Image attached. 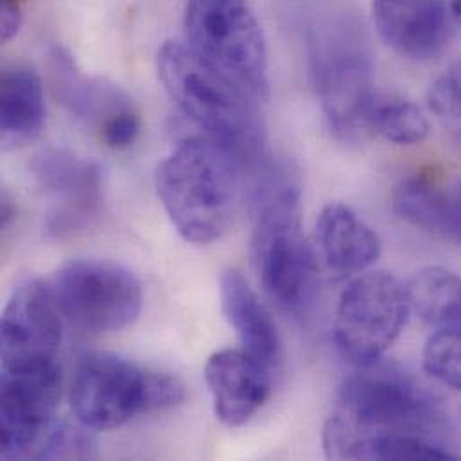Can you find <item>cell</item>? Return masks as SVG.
Returning a JSON list of instances; mask_svg holds the SVG:
<instances>
[{
    "mask_svg": "<svg viewBox=\"0 0 461 461\" xmlns=\"http://www.w3.org/2000/svg\"><path fill=\"white\" fill-rule=\"evenodd\" d=\"M253 173V264L269 300L303 316L320 287L318 257L302 230L300 185L293 173L267 157Z\"/></svg>",
    "mask_w": 461,
    "mask_h": 461,
    "instance_id": "1",
    "label": "cell"
},
{
    "mask_svg": "<svg viewBox=\"0 0 461 461\" xmlns=\"http://www.w3.org/2000/svg\"><path fill=\"white\" fill-rule=\"evenodd\" d=\"M158 77L203 137L214 140L253 171L267 155L257 97L218 70L187 43L166 41L157 54Z\"/></svg>",
    "mask_w": 461,
    "mask_h": 461,
    "instance_id": "2",
    "label": "cell"
},
{
    "mask_svg": "<svg viewBox=\"0 0 461 461\" xmlns=\"http://www.w3.org/2000/svg\"><path fill=\"white\" fill-rule=\"evenodd\" d=\"M242 166L207 137L176 146L157 169L158 200L173 227L194 244L221 239L235 214Z\"/></svg>",
    "mask_w": 461,
    "mask_h": 461,
    "instance_id": "3",
    "label": "cell"
},
{
    "mask_svg": "<svg viewBox=\"0 0 461 461\" xmlns=\"http://www.w3.org/2000/svg\"><path fill=\"white\" fill-rule=\"evenodd\" d=\"M185 397L178 377L101 350L83 354L70 381V408L92 431L122 428L140 415L176 408Z\"/></svg>",
    "mask_w": 461,
    "mask_h": 461,
    "instance_id": "4",
    "label": "cell"
},
{
    "mask_svg": "<svg viewBox=\"0 0 461 461\" xmlns=\"http://www.w3.org/2000/svg\"><path fill=\"white\" fill-rule=\"evenodd\" d=\"M311 76L330 130L339 139L366 131L374 92V61L359 27L338 23L311 40Z\"/></svg>",
    "mask_w": 461,
    "mask_h": 461,
    "instance_id": "5",
    "label": "cell"
},
{
    "mask_svg": "<svg viewBox=\"0 0 461 461\" xmlns=\"http://www.w3.org/2000/svg\"><path fill=\"white\" fill-rule=\"evenodd\" d=\"M187 45L258 101L267 97V47L248 0H187Z\"/></svg>",
    "mask_w": 461,
    "mask_h": 461,
    "instance_id": "6",
    "label": "cell"
},
{
    "mask_svg": "<svg viewBox=\"0 0 461 461\" xmlns=\"http://www.w3.org/2000/svg\"><path fill=\"white\" fill-rule=\"evenodd\" d=\"M339 388L338 415L366 435L415 433L428 437L440 422L435 399L399 365L354 366Z\"/></svg>",
    "mask_w": 461,
    "mask_h": 461,
    "instance_id": "7",
    "label": "cell"
},
{
    "mask_svg": "<svg viewBox=\"0 0 461 461\" xmlns=\"http://www.w3.org/2000/svg\"><path fill=\"white\" fill-rule=\"evenodd\" d=\"M406 284L386 271L356 276L341 293L334 343L352 366L377 363L402 334L410 318Z\"/></svg>",
    "mask_w": 461,
    "mask_h": 461,
    "instance_id": "8",
    "label": "cell"
},
{
    "mask_svg": "<svg viewBox=\"0 0 461 461\" xmlns=\"http://www.w3.org/2000/svg\"><path fill=\"white\" fill-rule=\"evenodd\" d=\"M50 285L63 318L95 334L133 325L144 303L135 273L104 258L68 260L56 271Z\"/></svg>",
    "mask_w": 461,
    "mask_h": 461,
    "instance_id": "9",
    "label": "cell"
},
{
    "mask_svg": "<svg viewBox=\"0 0 461 461\" xmlns=\"http://www.w3.org/2000/svg\"><path fill=\"white\" fill-rule=\"evenodd\" d=\"M61 318L50 284L40 278L22 280L2 312V370L31 372L56 365L63 338Z\"/></svg>",
    "mask_w": 461,
    "mask_h": 461,
    "instance_id": "10",
    "label": "cell"
},
{
    "mask_svg": "<svg viewBox=\"0 0 461 461\" xmlns=\"http://www.w3.org/2000/svg\"><path fill=\"white\" fill-rule=\"evenodd\" d=\"M61 397L58 365L31 372H4L0 393V456L34 458L54 422Z\"/></svg>",
    "mask_w": 461,
    "mask_h": 461,
    "instance_id": "11",
    "label": "cell"
},
{
    "mask_svg": "<svg viewBox=\"0 0 461 461\" xmlns=\"http://www.w3.org/2000/svg\"><path fill=\"white\" fill-rule=\"evenodd\" d=\"M32 176L52 205L45 230L65 237L83 230L99 214L103 200L101 167L63 149H47L31 166Z\"/></svg>",
    "mask_w": 461,
    "mask_h": 461,
    "instance_id": "12",
    "label": "cell"
},
{
    "mask_svg": "<svg viewBox=\"0 0 461 461\" xmlns=\"http://www.w3.org/2000/svg\"><path fill=\"white\" fill-rule=\"evenodd\" d=\"M372 16L381 40L413 61L440 56L453 36L447 0H374Z\"/></svg>",
    "mask_w": 461,
    "mask_h": 461,
    "instance_id": "13",
    "label": "cell"
},
{
    "mask_svg": "<svg viewBox=\"0 0 461 461\" xmlns=\"http://www.w3.org/2000/svg\"><path fill=\"white\" fill-rule=\"evenodd\" d=\"M216 417L229 428L244 426L267 401L271 370L244 348H225L205 365Z\"/></svg>",
    "mask_w": 461,
    "mask_h": 461,
    "instance_id": "14",
    "label": "cell"
},
{
    "mask_svg": "<svg viewBox=\"0 0 461 461\" xmlns=\"http://www.w3.org/2000/svg\"><path fill=\"white\" fill-rule=\"evenodd\" d=\"M314 235L323 262L339 275L363 273L381 257L377 231L343 203L321 209Z\"/></svg>",
    "mask_w": 461,
    "mask_h": 461,
    "instance_id": "15",
    "label": "cell"
},
{
    "mask_svg": "<svg viewBox=\"0 0 461 461\" xmlns=\"http://www.w3.org/2000/svg\"><path fill=\"white\" fill-rule=\"evenodd\" d=\"M220 294L223 314L242 348L273 372L282 359V341L266 305L237 269L223 271Z\"/></svg>",
    "mask_w": 461,
    "mask_h": 461,
    "instance_id": "16",
    "label": "cell"
},
{
    "mask_svg": "<svg viewBox=\"0 0 461 461\" xmlns=\"http://www.w3.org/2000/svg\"><path fill=\"white\" fill-rule=\"evenodd\" d=\"M395 214L419 230L461 244V193L431 176L404 180L393 193Z\"/></svg>",
    "mask_w": 461,
    "mask_h": 461,
    "instance_id": "17",
    "label": "cell"
},
{
    "mask_svg": "<svg viewBox=\"0 0 461 461\" xmlns=\"http://www.w3.org/2000/svg\"><path fill=\"white\" fill-rule=\"evenodd\" d=\"M50 61L54 94L76 117L101 126L110 115L131 106L119 86L81 74L65 52L54 50Z\"/></svg>",
    "mask_w": 461,
    "mask_h": 461,
    "instance_id": "18",
    "label": "cell"
},
{
    "mask_svg": "<svg viewBox=\"0 0 461 461\" xmlns=\"http://www.w3.org/2000/svg\"><path fill=\"white\" fill-rule=\"evenodd\" d=\"M45 103L41 81L27 67L4 68L0 79V128L7 142L32 140L43 126Z\"/></svg>",
    "mask_w": 461,
    "mask_h": 461,
    "instance_id": "19",
    "label": "cell"
},
{
    "mask_svg": "<svg viewBox=\"0 0 461 461\" xmlns=\"http://www.w3.org/2000/svg\"><path fill=\"white\" fill-rule=\"evenodd\" d=\"M411 312L431 327L461 323V278L442 267L429 266L417 271L406 284Z\"/></svg>",
    "mask_w": 461,
    "mask_h": 461,
    "instance_id": "20",
    "label": "cell"
},
{
    "mask_svg": "<svg viewBox=\"0 0 461 461\" xmlns=\"http://www.w3.org/2000/svg\"><path fill=\"white\" fill-rule=\"evenodd\" d=\"M365 128L395 146H417L429 135V121L424 112L397 94L375 92L365 115Z\"/></svg>",
    "mask_w": 461,
    "mask_h": 461,
    "instance_id": "21",
    "label": "cell"
},
{
    "mask_svg": "<svg viewBox=\"0 0 461 461\" xmlns=\"http://www.w3.org/2000/svg\"><path fill=\"white\" fill-rule=\"evenodd\" d=\"M422 366L437 383L461 390V323L438 327L428 338Z\"/></svg>",
    "mask_w": 461,
    "mask_h": 461,
    "instance_id": "22",
    "label": "cell"
},
{
    "mask_svg": "<svg viewBox=\"0 0 461 461\" xmlns=\"http://www.w3.org/2000/svg\"><path fill=\"white\" fill-rule=\"evenodd\" d=\"M97 456L94 431L81 422L77 426L54 424L41 442L34 458L38 460H92Z\"/></svg>",
    "mask_w": 461,
    "mask_h": 461,
    "instance_id": "23",
    "label": "cell"
},
{
    "mask_svg": "<svg viewBox=\"0 0 461 461\" xmlns=\"http://www.w3.org/2000/svg\"><path fill=\"white\" fill-rule=\"evenodd\" d=\"M428 101L440 124L461 142V61L437 77Z\"/></svg>",
    "mask_w": 461,
    "mask_h": 461,
    "instance_id": "24",
    "label": "cell"
},
{
    "mask_svg": "<svg viewBox=\"0 0 461 461\" xmlns=\"http://www.w3.org/2000/svg\"><path fill=\"white\" fill-rule=\"evenodd\" d=\"M140 117L139 113L130 106L124 108L113 115H110L101 126H99V135L103 142L112 148V149H126L130 148L139 133H140Z\"/></svg>",
    "mask_w": 461,
    "mask_h": 461,
    "instance_id": "25",
    "label": "cell"
},
{
    "mask_svg": "<svg viewBox=\"0 0 461 461\" xmlns=\"http://www.w3.org/2000/svg\"><path fill=\"white\" fill-rule=\"evenodd\" d=\"M23 16L20 2L16 0H0V38L4 43L11 41L22 27Z\"/></svg>",
    "mask_w": 461,
    "mask_h": 461,
    "instance_id": "26",
    "label": "cell"
},
{
    "mask_svg": "<svg viewBox=\"0 0 461 461\" xmlns=\"http://www.w3.org/2000/svg\"><path fill=\"white\" fill-rule=\"evenodd\" d=\"M449 7L453 13V18L461 23V0H449Z\"/></svg>",
    "mask_w": 461,
    "mask_h": 461,
    "instance_id": "27",
    "label": "cell"
},
{
    "mask_svg": "<svg viewBox=\"0 0 461 461\" xmlns=\"http://www.w3.org/2000/svg\"><path fill=\"white\" fill-rule=\"evenodd\" d=\"M16 2H22V0H16Z\"/></svg>",
    "mask_w": 461,
    "mask_h": 461,
    "instance_id": "28",
    "label": "cell"
}]
</instances>
